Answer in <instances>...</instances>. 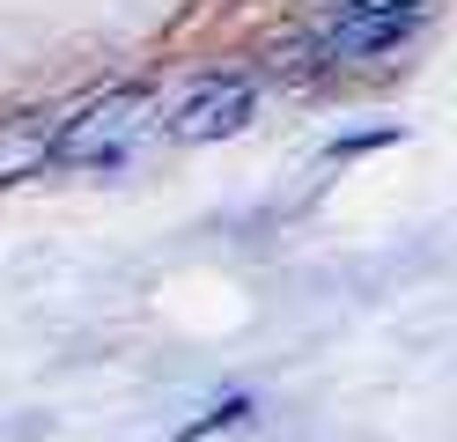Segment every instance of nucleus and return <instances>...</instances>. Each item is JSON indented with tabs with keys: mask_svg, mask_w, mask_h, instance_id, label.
I'll return each mask as SVG.
<instances>
[{
	"mask_svg": "<svg viewBox=\"0 0 457 442\" xmlns=\"http://www.w3.org/2000/svg\"><path fill=\"white\" fill-rule=\"evenodd\" d=\"M428 22V8H391V15H332L325 29H318V52L325 59H384V52H398L413 38V29Z\"/></svg>",
	"mask_w": 457,
	"mask_h": 442,
	"instance_id": "obj_3",
	"label": "nucleus"
},
{
	"mask_svg": "<svg viewBox=\"0 0 457 442\" xmlns=\"http://www.w3.org/2000/svg\"><path fill=\"white\" fill-rule=\"evenodd\" d=\"M251 111H259V81L251 74H199L178 104H170L155 126L178 140V147H199V140H228L251 126Z\"/></svg>",
	"mask_w": 457,
	"mask_h": 442,
	"instance_id": "obj_2",
	"label": "nucleus"
},
{
	"mask_svg": "<svg viewBox=\"0 0 457 442\" xmlns=\"http://www.w3.org/2000/svg\"><path fill=\"white\" fill-rule=\"evenodd\" d=\"M155 133V96L148 88H104L81 111H60V140H52V163L60 170H104L126 163L133 140Z\"/></svg>",
	"mask_w": 457,
	"mask_h": 442,
	"instance_id": "obj_1",
	"label": "nucleus"
},
{
	"mask_svg": "<svg viewBox=\"0 0 457 442\" xmlns=\"http://www.w3.org/2000/svg\"><path fill=\"white\" fill-rule=\"evenodd\" d=\"M391 8H436V0H339V15H391Z\"/></svg>",
	"mask_w": 457,
	"mask_h": 442,
	"instance_id": "obj_6",
	"label": "nucleus"
},
{
	"mask_svg": "<svg viewBox=\"0 0 457 442\" xmlns=\"http://www.w3.org/2000/svg\"><path fill=\"white\" fill-rule=\"evenodd\" d=\"M251 413H259V398H251V391H228V398H214L207 413H199V421H185L178 442H199V435H214V428H244Z\"/></svg>",
	"mask_w": 457,
	"mask_h": 442,
	"instance_id": "obj_5",
	"label": "nucleus"
},
{
	"mask_svg": "<svg viewBox=\"0 0 457 442\" xmlns=\"http://www.w3.org/2000/svg\"><path fill=\"white\" fill-rule=\"evenodd\" d=\"M60 140V111H0V192L37 177Z\"/></svg>",
	"mask_w": 457,
	"mask_h": 442,
	"instance_id": "obj_4",
	"label": "nucleus"
}]
</instances>
